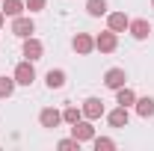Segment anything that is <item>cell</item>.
Wrapping results in <instances>:
<instances>
[{
    "label": "cell",
    "instance_id": "2e32d148",
    "mask_svg": "<svg viewBox=\"0 0 154 151\" xmlns=\"http://www.w3.org/2000/svg\"><path fill=\"white\" fill-rule=\"evenodd\" d=\"M136 113L142 116V119H151L154 116V98H136Z\"/></svg>",
    "mask_w": 154,
    "mask_h": 151
},
{
    "label": "cell",
    "instance_id": "9a60e30c",
    "mask_svg": "<svg viewBox=\"0 0 154 151\" xmlns=\"http://www.w3.org/2000/svg\"><path fill=\"white\" fill-rule=\"evenodd\" d=\"M24 9H27L24 0H3V9H0V12H3L6 18H18V15H24Z\"/></svg>",
    "mask_w": 154,
    "mask_h": 151
},
{
    "label": "cell",
    "instance_id": "ffe728a7",
    "mask_svg": "<svg viewBox=\"0 0 154 151\" xmlns=\"http://www.w3.org/2000/svg\"><path fill=\"white\" fill-rule=\"evenodd\" d=\"M92 145H95V151H110V148H116V142L110 139V136H95Z\"/></svg>",
    "mask_w": 154,
    "mask_h": 151
},
{
    "label": "cell",
    "instance_id": "7c38bea8",
    "mask_svg": "<svg viewBox=\"0 0 154 151\" xmlns=\"http://www.w3.org/2000/svg\"><path fill=\"white\" fill-rule=\"evenodd\" d=\"M107 122L113 125V128H128V122H131V113H128V107H116L107 113Z\"/></svg>",
    "mask_w": 154,
    "mask_h": 151
},
{
    "label": "cell",
    "instance_id": "30bf717a",
    "mask_svg": "<svg viewBox=\"0 0 154 151\" xmlns=\"http://www.w3.org/2000/svg\"><path fill=\"white\" fill-rule=\"evenodd\" d=\"M131 27V18L125 15V12H110L107 15V30H113V33H125Z\"/></svg>",
    "mask_w": 154,
    "mask_h": 151
},
{
    "label": "cell",
    "instance_id": "d6986e66",
    "mask_svg": "<svg viewBox=\"0 0 154 151\" xmlns=\"http://www.w3.org/2000/svg\"><path fill=\"white\" fill-rule=\"evenodd\" d=\"M15 86H18V83H15V77H0V98H12V92H15Z\"/></svg>",
    "mask_w": 154,
    "mask_h": 151
},
{
    "label": "cell",
    "instance_id": "8fae6325",
    "mask_svg": "<svg viewBox=\"0 0 154 151\" xmlns=\"http://www.w3.org/2000/svg\"><path fill=\"white\" fill-rule=\"evenodd\" d=\"M128 33H131L136 42H142V39H148V36H151V24H148L145 18H136V21H131Z\"/></svg>",
    "mask_w": 154,
    "mask_h": 151
},
{
    "label": "cell",
    "instance_id": "4fadbf2b",
    "mask_svg": "<svg viewBox=\"0 0 154 151\" xmlns=\"http://www.w3.org/2000/svg\"><path fill=\"white\" fill-rule=\"evenodd\" d=\"M116 104H119V107H134V104H136V92L131 89V86L116 89Z\"/></svg>",
    "mask_w": 154,
    "mask_h": 151
},
{
    "label": "cell",
    "instance_id": "52a82bcc",
    "mask_svg": "<svg viewBox=\"0 0 154 151\" xmlns=\"http://www.w3.org/2000/svg\"><path fill=\"white\" fill-rule=\"evenodd\" d=\"M104 86L107 89H122V86H128V74H125V68H110L107 74H104Z\"/></svg>",
    "mask_w": 154,
    "mask_h": 151
},
{
    "label": "cell",
    "instance_id": "5b68a950",
    "mask_svg": "<svg viewBox=\"0 0 154 151\" xmlns=\"http://www.w3.org/2000/svg\"><path fill=\"white\" fill-rule=\"evenodd\" d=\"M80 110H83V119H101L104 116V101L101 98H86L83 104H80Z\"/></svg>",
    "mask_w": 154,
    "mask_h": 151
},
{
    "label": "cell",
    "instance_id": "ba28073f",
    "mask_svg": "<svg viewBox=\"0 0 154 151\" xmlns=\"http://www.w3.org/2000/svg\"><path fill=\"white\" fill-rule=\"evenodd\" d=\"M42 54H45V45H42L36 36H27V39H24V57L30 59V62L42 59Z\"/></svg>",
    "mask_w": 154,
    "mask_h": 151
},
{
    "label": "cell",
    "instance_id": "44dd1931",
    "mask_svg": "<svg viewBox=\"0 0 154 151\" xmlns=\"http://www.w3.org/2000/svg\"><path fill=\"white\" fill-rule=\"evenodd\" d=\"M59 148L62 151H80V142H77L74 136H71V139H59Z\"/></svg>",
    "mask_w": 154,
    "mask_h": 151
},
{
    "label": "cell",
    "instance_id": "277c9868",
    "mask_svg": "<svg viewBox=\"0 0 154 151\" xmlns=\"http://www.w3.org/2000/svg\"><path fill=\"white\" fill-rule=\"evenodd\" d=\"M116 48H119V33L107 30V33L95 36V51H101V54H113Z\"/></svg>",
    "mask_w": 154,
    "mask_h": 151
},
{
    "label": "cell",
    "instance_id": "6da1fadb",
    "mask_svg": "<svg viewBox=\"0 0 154 151\" xmlns=\"http://www.w3.org/2000/svg\"><path fill=\"white\" fill-rule=\"evenodd\" d=\"M71 136L77 142H92L95 139V128H92V119H80L71 125Z\"/></svg>",
    "mask_w": 154,
    "mask_h": 151
},
{
    "label": "cell",
    "instance_id": "ac0fdd59",
    "mask_svg": "<svg viewBox=\"0 0 154 151\" xmlns=\"http://www.w3.org/2000/svg\"><path fill=\"white\" fill-rule=\"evenodd\" d=\"M80 119H83V110L74 107V104H68V107L62 110V122H65V125H74V122H80Z\"/></svg>",
    "mask_w": 154,
    "mask_h": 151
},
{
    "label": "cell",
    "instance_id": "3957f363",
    "mask_svg": "<svg viewBox=\"0 0 154 151\" xmlns=\"http://www.w3.org/2000/svg\"><path fill=\"white\" fill-rule=\"evenodd\" d=\"M12 33L18 39H27L36 33V24H33V18L30 15H18V18H12Z\"/></svg>",
    "mask_w": 154,
    "mask_h": 151
},
{
    "label": "cell",
    "instance_id": "8992f818",
    "mask_svg": "<svg viewBox=\"0 0 154 151\" xmlns=\"http://www.w3.org/2000/svg\"><path fill=\"white\" fill-rule=\"evenodd\" d=\"M38 125H42V128H48V131H54V128L62 125V113L54 110V107H45V110L38 113Z\"/></svg>",
    "mask_w": 154,
    "mask_h": 151
},
{
    "label": "cell",
    "instance_id": "cb8c5ba5",
    "mask_svg": "<svg viewBox=\"0 0 154 151\" xmlns=\"http://www.w3.org/2000/svg\"><path fill=\"white\" fill-rule=\"evenodd\" d=\"M151 6H154V0H151Z\"/></svg>",
    "mask_w": 154,
    "mask_h": 151
},
{
    "label": "cell",
    "instance_id": "e0dca14e",
    "mask_svg": "<svg viewBox=\"0 0 154 151\" xmlns=\"http://www.w3.org/2000/svg\"><path fill=\"white\" fill-rule=\"evenodd\" d=\"M86 12H89L92 18L107 15V0H86Z\"/></svg>",
    "mask_w": 154,
    "mask_h": 151
},
{
    "label": "cell",
    "instance_id": "5bb4252c",
    "mask_svg": "<svg viewBox=\"0 0 154 151\" xmlns=\"http://www.w3.org/2000/svg\"><path fill=\"white\" fill-rule=\"evenodd\" d=\"M45 83H48V89H62L65 86V71L62 68H51L45 74Z\"/></svg>",
    "mask_w": 154,
    "mask_h": 151
},
{
    "label": "cell",
    "instance_id": "9c48e42d",
    "mask_svg": "<svg viewBox=\"0 0 154 151\" xmlns=\"http://www.w3.org/2000/svg\"><path fill=\"white\" fill-rule=\"evenodd\" d=\"M71 48H74L80 57H86V54H92V51H95V39L89 36V33H77L74 42H71Z\"/></svg>",
    "mask_w": 154,
    "mask_h": 151
},
{
    "label": "cell",
    "instance_id": "7402d4cb",
    "mask_svg": "<svg viewBox=\"0 0 154 151\" xmlns=\"http://www.w3.org/2000/svg\"><path fill=\"white\" fill-rule=\"evenodd\" d=\"M24 6H27L30 12H42V9L48 6V0H24Z\"/></svg>",
    "mask_w": 154,
    "mask_h": 151
},
{
    "label": "cell",
    "instance_id": "603a6c76",
    "mask_svg": "<svg viewBox=\"0 0 154 151\" xmlns=\"http://www.w3.org/2000/svg\"><path fill=\"white\" fill-rule=\"evenodd\" d=\"M3 24H6V15H3V12H0V30H3Z\"/></svg>",
    "mask_w": 154,
    "mask_h": 151
},
{
    "label": "cell",
    "instance_id": "7a4b0ae2",
    "mask_svg": "<svg viewBox=\"0 0 154 151\" xmlns=\"http://www.w3.org/2000/svg\"><path fill=\"white\" fill-rule=\"evenodd\" d=\"M12 77H15V83H18V86H33V80H36V68H33V62H30V59L18 62Z\"/></svg>",
    "mask_w": 154,
    "mask_h": 151
}]
</instances>
